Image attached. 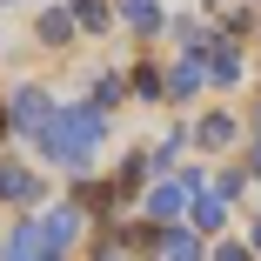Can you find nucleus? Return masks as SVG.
<instances>
[{"label":"nucleus","instance_id":"1","mask_svg":"<svg viewBox=\"0 0 261 261\" xmlns=\"http://www.w3.org/2000/svg\"><path fill=\"white\" fill-rule=\"evenodd\" d=\"M100 134H108L100 108H61V114H54V127L40 134V147L54 154L61 168H87V161H94V147H100Z\"/></svg>","mask_w":261,"mask_h":261},{"label":"nucleus","instance_id":"2","mask_svg":"<svg viewBox=\"0 0 261 261\" xmlns=\"http://www.w3.org/2000/svg\"><path fill=\"white\" fill-rule=\"evenodd\" d=\"M7 121H14L20 134H47V127H54V100H47L40 87H14V100H7Z\"/></svg>","mask_w":261,"mask_h":261},{"label":"nucleus","instance_id":"3","mask_svg":"<svg viewBox=\"0 0 261 261\" xmlns=\"http://www.w3.org/2000/svg\"><path fill=\"white\" fill-rule=\"evenodd\" d=\"M181 207H188V181H161L147 194V215L154 221H181Z\"/></svg>","mask_w":261,"mask_h":261},{"label":"nucleus","instance_id":"4","mask_svg":"<svg viewBox=\"0 0 261 261\" xmlns=\"http://www.w3.org/2000/svg\"><path fill=\"white\" fill-rule=\"evenodd\" d=\"M7 261H47V228H40V221L14 228V241H7Z\"/></svg>","mask_w":261,"mask_h":261},{"label":"nucleus","instance_id":"5","mask_svg":"<svg viewBox=\"0 0 261 261\" xmlns=\"http://www.w3.org/2000/svg\"><path fill=\"white\" fill-rule=\"evenodd\" d=\"M161 261H201V241H194L188 228H168V234H161Z\"/></svg>","mask_w":261,"mask_h":261},{"label":"nucleus","instance_id":"6","mask_svg":"<svg viewBox=\"0 0 261 261\" xmlns=\"http://www.w3.org/2000/svg\"><path fill=\"white\" fill-rule=\"evenodd\" d=\"M201 61H207V81H221V87H228V81L241 74V61H234V47H228V40H221V47H207Z\"/></svg>","mask_w":261,"mask_h":261},{"label":"nucleus","instance_id":"7","mask_svg":"<svg viewBox=\"0 0 261 261\" xmlns=\"http://www.w3.org/2000/svg\"><path fill=\"white\" fill-rule=\"evenodd\" d=\"M40 228H47V248H67V241L81 234V215H74V207H61V215H47Z\"/></svg>","mask_w":261,"mask_h":261},{"label":"nucleus","instance_id":"8","mask_svg":"<svg viewBox=\"0 0 261 261\" xmlns=\"http://www.w3.org/2000/svg\"><path fill=\"white\" fill-rule=\"evenodd\" d=\"M201 81H207V67H194V61H181V67L168 74V94H194Z\"/></svg>","mask_w":261,"mask_h":261},{"label":"nucleus","instance_id":"9","mask_svg":"<svg viewBox=\"0 0 261 261\" xmlns=\"http://www.w3.org/2000/svg\"><path fill=\"white\" fill-rule=\"evenodd\" d=\"M121 7H127V20H134L141 34H154V27H161V14H154V0H121Z\"/></svg>","mask_w":261,"mask_h":261},{"label":"nucleus","instance_id":"10","mask_svg":"<svg viewBox=\"0 0 261 261\" xmlns=\"http://www.w3.org/2000/svg\"><path fill=\"white\" fill-rule=\"evenodd\" d=\"M201 141H207V147H228V141H234V121H228V114L201 121Z\"/></svg>","mask_w":261,"mask_h":261},{"label":"nucleus","instance_id":"11","mask_svg":"<svg viewBox=\"0 0 261 261\" xmlns=\"http://www.w3.org/2000/svg\"><path fill=\"white\" fill-rule=\"evenodd\" d=\"M194 228H221V194H201L194 201Z\"/></svg>","mask_w":261,"mask_h":261},{"label":"nucleus","instance_id":"12","mask_svg":"<svg viewBox=\"0 0 261 261\" xmlns=\"http://www.w3.org/2000/svg\"><path fill=\"white\" fill-rule=\"evenodd\" d=\"M74 7H81V14H74L81 27H108V0H74Z\"/></svg>","mask_w":261,"mask_h":261},{"label":"nucleus","instance_id":"13","mask_svg":"<svg viewBox=\"0 0 261 261\" xmlns=\"http://www.w3.org/2000/svg\"><path fill=\"white\" fill-rule=\"evenodd\" d=\"M0 194H34V181H27L20 168H0Z\"/></svg>","mask_w":261,"mask_h":261},{"label":"nucleus","instance_id":"14","mask_svg":"<svg viewBox=\"0 0 261 261\" xmlns=\"http://www.w3.org/2000/svg\"><path fill=\"white\" fill-rule=\"evenodd\" d=\"M67 27H74L67 14H47V20H40V34H47V40H67Z\"/></svg>","mask_w":261,"mask_h":261},{"label":"nucleus","instance_id":"15","mask_svg":"<svg viewBox=\"0 0 261 261\" xmlns=\"http://www.w3.org/2000/svg\"><path fill=\"white\" fill-rule=\"evenodd\" d=\"M254 248H261V234H254Z\"/></svg>","mask_w":261,"mask_h":261}]
</instances>
